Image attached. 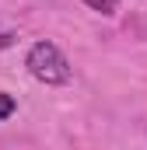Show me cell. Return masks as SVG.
Listing matches in <instances>:
<instances>
[{
  "label": "cell",
  "instance_id": "6da1fadb",
  "mask_svg": "<svg viewBox=\"0 0 147 150\" xmlns=\"http://www.w3.org/2000/svg\"><path fill=\"white\" fill-rule=\"evenodd\" d=\"M25 70L35 77L39 84H46V87H63V84H70V59L63 56V49L56 45V42H35L32 49H28V56H25Z\"/></svg>",
  "mask_w": 147,
  "mask_h": 150
},
{
  "label": "cell",
  "instance_id": "7a4b0ae2",
  "mask_svg": "<svg viewBox=\"0 0 147 150\" xmlns=\"http://www.w3.org/2000/svg\"><path fill=\"white\" fill-rule=\"evenodd\" d=\"M14 112H18V101H14V94L0 91V122H4V119H11Z\"/></svg>",
  "mask_w": 147,
  "mask_h": 150
},
{
  "label": "cell",
  "instance_id": "3957f363",
  "mask_svg": "<svg viewBox=\"0 0 147 150\" xmlns=\"http://www.w3.org/2000/svg\"><path fill=\"white\" fill-rule=\"evenodd\" d=\"M81 4H88V7L98 11V14H116V11H119V0H81Z\"/></svg>",
  "mask_w": 147,
  "mask_h": 150
}]
</instances>
